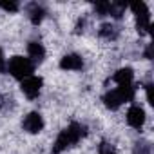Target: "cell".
Here are the masks:
<instances>
[{"label":"cell","instance_id":"cell-9","mask_svg":"<svg viewBox=\"0 0 154 154\" xmlns=\"http://www.w3.org/2000/svg\"><path fill=\"white\" fill-rule=\"evenodd\" d=\"M27 17L35 26H38L45 17V8L42 4H38V2H33V4L27 6Z\"/></svg>","mask_w":154,"mask_h":154},{"label":"cell","instance_id":"cell-5","mask_svg":"<svg viewBox=\"0 0 154 154\" xmlns=\"http://www.w3.org/2000/svg\"><path fill=\"white\" fill-rule=\"evenodd\" d=\"M44 118H42V114L40 112H29L26 118H24V122H22V127H24V131L26 132H29V134H38L42 129H44Z\"/></svg>","mask_w":154,"mask_h":154},{"label":"cell","instance_id":"cell-8","mask_svg":"<svg viewBox=\"0 0 154 154\" xmlns=\"http://www.w3.org/2000/svg\"><path fill=\"white\" fill-rule=\"evenodd\" d=\"M27 54L33 63H40L45 58V47L40 42H29L27 44Z\"/></svg>","mask_w":154,"mask_h":154},{"label":"cell","instance_id":"cell-13","mask_svg":"<svg viewBox=\"0 0 154 154\" xmlns=\"http://www.w3.org/2000/svg\"><path fill=\"white\" fill-rule=\"evenodd\" d=\"M98 35H100L103 40H116L118 35H120V31H118V27L112 26V24H103V26L100 27Z\"/></svg>","mask_w":154,"mask_h":154},{"label":"cell","instance_id":"cell-12","mask_svg":"<svg viewBox=\"0 0 154 154\" xmlns=\"http://www.w3.org/2000/svg\"><path fill=\"white\" fill-rule=\"evenodd\" d=\"M114 91L118 93V96H120L122 102H132V100H134V87H132V84L118 85Z\"/></svg>","mask_w":154,"mask_h":154},{"label":"cell","instance_id":"cell-3","mask_svg":"<svg viewBox=\"0 0 154 154\" xmlns=\"http://www.w3.org/2000/svg\"><path fill=\"white\" fill-rule=\"evenodd\" d=\"M131 9L136 17V27H138V33L140 35H145L149 33L150 29V13H149V8L145 2H134L131 4Z\"/></svg>","mask_w":154,"mask_h":154},{"label":"cell","instance_id":"cell-1","mask_svg":"<svg viewBox=\"0 0 154 154\" xmlns=\"http://www.w3.org/2000/svg\"><path fill=\"white\" fill-rule=\"evenodd\" d=\"M85 134H87L85 125L76 123V122L69 123V125L56 136V140H54V143H53V149H51V154H60V152H63L67 147L78 143Z\"/></svg>","mask_w":154,"mask_h":154},{"label":"cell","instance_id":"cell-17","mask_svg":"<svg viewBox=\"0 0 154 154\" xmlns=\"http://www.w3.org/2000/svg\"><path fill=\"white\" fill-rule=\"evenodd\" d=\"M4 71H6V58H4L2 49H0V72H4Z\"/></svg>","mask_w":154,"mask_h":154},{"label":"cell","instance_id":"cell-16","mask_svg":"<svg viewBox=\"0 0 154 154\" xmlns=\"http://www.w3.org/2000/svg\"><path fill=\"white\" fill-rule=\"evenodd\" d=\"M100 154H114L112 145H109L107 141H102V143H100Z\"/></svg>","mask_w":154,"mask_h":154},{"label":"cell","instance_id":"cell-4","mask_svg":"<svg viewBox=\"0 0 154 154\" xmlns=\"http://www.w3.org/2000/svg\"><path fill=\"white\" fill-rule=\"evenodd\" d=\"M42 85H44V80L40 78V76H35V74H33V76H29V78L22 80L20 89H22V93H24L29 100H35V98L40 94Z\"/></svg>","mask_w":154,"mask_h":154},{"label":"cell","instance_id":"cell-18","mask_svg":"<svg viewBox=\"0 0 154 154\" xmlns=\"http://www.w3.org/2000/svg\"><path fill=\"white\" fill-rule=\"evenodd\" d=\"M84 27H85V18H80V20H78V24H76V33H82V31H84Z\"/></svg>","mask_w":154,"mask_h":154},{"label":"cell","instance_id":"cell-19","mask_svg":"<svg viewBox=\"0 0 154 154\" xmlns=\"http://www.w3.org/2000/svg\"><path fill=\"white\" fill-rule=\"evenodd\" d=\"M145 58H149V60L152 58V45H149V47L145 49Z\"/></svg>","mask_w":154,"mask_h":154},{"label":"cell","instance_id":"cell-6","mask_svg":"<svg viewBox=\"0 0 154 154\" xmlns=\"http://www.w3.org/2000/svg\"><path fill=\"white\" fill-rule=\"evenodd\" d=\"M145 111L140 107V105H132L129 111H127V123L132 127V129H141L145 125Z\"/></svg>","mask_w":154,"mask_h":154},{"label":"cell","instance_id":"cell-2","mask_svg":"<svg viewBox=\"0 0 154 154\" xmlns=\"http://www.w3.org/2000/svg\"><path fill=\"white\" fill-rule=\"evenodd\" d=\"M6 69L11 72L13 78H17V80H26V78H29V76H33L35 63H33L29 58L13 56V58L9 60V63L6 65Z\"/></svg>","mask_w":154,"mask_h":154},{"label":"cell","instance_id":"cell-15","mask_svg":"<svg viewBox=\"0 0 154 154\" xmlns=\"http://www.w3.org/2000/svg\"><path fill=\"white\" fill-rule=\"evenodd\" d=\"M136 154H150V145L147 141H141L136 145Z\"/></svg>","mask_w":154,"mask_h":154},{"label":"cell","instance_id":"cell-14","mask_svg":"<svg viewBox=\"0 0 154 154\" xmlns=\"http://www.w3.org/2000/svg\"><path fill=\"white\" fill-rule=\"evenodd\" d=\"M0 8H2L4 11H9V13H15V11H18V2H13V0H9V2H6V0H2L0 2Z\"/></svg>","mask_w":154,"mask_h":154},{"label":"cell","instance_id":"cell-7","mask_svg":"<svg viewBox=\"0 0 154 154\" xmlns=\"http://www.w3.org/2000/svg\"><path fill=\"white\" fill-rule=\"evenodd\" d=\"M82 67H84V60L80 54L71 53L60 60V69H63V71H80Z\"/></svg>","mask_w":154,"mask_h":154},{"label":"cell","instance_id":"cell-10","mask_svg":"<svg viewBox=\"0 0 154 154\" xmlns=\"http://www.w3.org/2000/svg\"><path fill=\"white\" fill-rule=\"evenodd\" d=\"M132 78H134V72H132L131 67H122V69H118V71L112 74V82H116L118 85L132 84Z\"/></svg>","mask_w":154,"mask_h":154},{"label":"cell","instance_id":"cell-11","mask_svg":"<svg viewBox=\"0 0 154 154\" xmlns=\"http://www.w3.org/2000/svg\"><path fill=\"white\" fill-rule=\"evenodd\" d=\"M103 103H105V107L107 109H111V111H116V109H120L122 107V100H120V96H118V93L112 89V91H107L105 94H103Z\"/></svg>","mask_w":154,"mask_h":154}]
</instances>
